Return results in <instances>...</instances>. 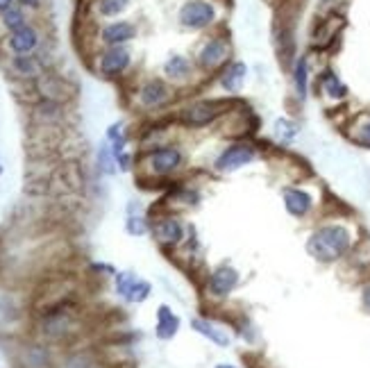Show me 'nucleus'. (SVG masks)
Masks as SVG:
<instances>
[{
	"label": "nucleus",
	"instance_id": "obj_1",
	"mask_svg": "<svg viewBox=\"0 0 370 368\" xmlns=\"http://www.w3.org/2000/svg\"><path fill=\"white\" fill-rule=\"evenodd\" d=\"M347 248H350V232L341 225H325V228L316 230L307 244L309 254L320 261H334L343 257Z\"/></svg>",
	"mask_w": 370,
	"mask_h": 368
},
{
	"label": "nucleus",
	"instance_id": "obj_2",
	"mask_svg": "<svg viewBox=\"0 0 370 368\" xmlns=\"http://www.w3.org/2000/svg\"><path fill=\"white\" fill-rule=\"evenodd\" d=\"M216 18V10L207 0H189L180 10V23L189 30H204Z\"/></svg>",
	"mask_w": 370,
	"mask_h": 368
},
{
	"label": "nucleus",
	"instance_id": "obj_3",
	"mask_svg": "<svg viewBox=\"0 0 370 368\" xmlns=\"http://www.w3.org/2000/svg\"><path fill=\"white\" fill-rule=\"evenodd\" d=\"M73 332V316H70L68 307L55 309L51 314H44V321H41V334L46 339H53V341H60L66 334Z\"/></svg>",
	"mask_w": 370,
	"mask_h": 368
},
{
	"label": "nucleus",
	"instance_id": "obj_4",
	"mask_svg": "<svg viewBox=\"0 0 370 368\" xmlns=\"http://www.w3.org/2000/svg\"><path fill=\"white\" fill-rule=\"evenodd\" d=\"M182 164V153L177 148H159L148 157V168L155 175H168Z\"/></svg>",
	"mask_w": 370,
	"mask_h": 368
},
{
	"label": "nucleus",
	"instance_id": "obj_5",
	"mask_svg": "<svg viewBox=\"0 0 370 368\" xmlns=\"http://www.w3.org/2000/svg\"><path fill=\"white\" fill-rule=\"evenodd\" d=\"M252 159H254V150L250 146H230L216 159V168H218V171H223V173L239 171L241 166L250 164Z\"/></svg>",
	"mask_w": 370,
	"mask_h": 368
},
{
	"label": "nucleus",
	"instance_id": "obj_6",
	"mask_svg": "<svg viewBox=\"0 0 370 368\" xmlns=\"http://www.w3.org/2000/svg\"><path fill=\"white\" fill-rule=\"evenodd\" d=\"M227 55H230V46H227V41L220 39V37H213L202 46L200 57H198V60H200L202 68L211 70V68L220 66V64L227 60Z\"/></svg>",
	"mask_w": 370,
	"mask_h": 368
},
{
	"label": "nucleus",
	"instance_id": "obj_7",
	"mask_svg": "<svg viewBox=\"0 0 370 368\" xmlns=\"http://www.w3.org/2000/svg\"><path fill=\"white\" fill-rule=\"evenodd\" d=\"M37 89H39V94L46 98V101H55V103H60V101H68L70 96V89H68V84L62 80V77H57V75H41L39 80H37Z\"/></svg>",
	"mask_w": 370,
	"mask_h": 368
},
{
	"label": "nucleus",
	"instance_id": "obj_8",
	"mask_svg": "<svg viewBox=\"0 0 370 368\" xmlns=\"http://www.w3.org/2000/svg\"><path fill=\"white\" fill-rule=\"evenodd\" d=\"M10 51H14L16 55H30L34 48L39 46V32L34 30L32 25H25L21 30L10 34V41H7Z\"/></svg>",
	"mask_w": 370,
	"mask_h": 368
},
{
	"label": "nucleus",
	"instance_id": "obj_9",
	"mask_svg": "<svg viewBox=\"0 0 370 368\" xmlns=\"http://www.w3.org/2000/svg\"><path fill=\"white\" fill-rule=\"evenodd\" d=\"M127 64H130V53L120 46H114L101 57V73L107 77H114V75L123 73L127 68Z\"/></svg>",
	"mask_w": 370,
	"mask_h": 368
},
{
	"label": "nucleus",
	"instance_id": "obj_10",
	"mask_svg": "<svg viewBox=\"0 0 370 368\" xmlns=\"http://www.w3.org/2000/svg\"><path fill=\"white\" fill-rule=\"evenodd\" d=\"M237 282H239V273L234 271V268L220 266V268H216V271L211 273L209 289H211L213 295H218V298H225V295L230 293L234 287H237Z\"/></svg>",
	"mask_w": 370,
	"mask_h": 368
},
{
	"label": "nucleus",
	"instance_id": "obj_11",
	"mask_svg": "<svg viewBox=\"0 0 370 368\" xmlns=\"http://www.w3.org/2000/svg\"><path fill=\"white\" fill-rule=\"evenodd\" d=\"M216 116H218L216 103H194V105H189V107L182 111V118H184V121H187L189 125H194V127L207 125V123H211Z\"/></svg>",
	"mask_w": 370,
	"mask_h": 368
},
{
	"label": "nucleus",
	"instance_id": "obj_12",
	"mask_svg": "<svg viewBox=\"0 0 370 368\" xmlns=\"http://www.w3.org/2000/svg\"><path fill=\"white\" fill-rule=\"evenodd\" d=\"M137 37V27L132 23H127V21H118V23H111L107 25L103 30V41L107 46H120V44H127V41H132Z\"/></svg>",
	"mask_w": 370,
	"mask_h": 368
},
{
	"label": "nucleus",
	"instance_id": "obj_13",
	"mask_svg": "<svg viewBox=\"0 0 370 368\" xmlns=\"http://www.w3.org/2000/svg\"><path fill=\"white\" fill-rule=\"evenodd\" d=\"M139 98H141V103H144L146 107H159V105H163L170 98V91H168V87L163 82L150 80V82H146L144 87H141Z\"/></svg>",
	"mask_w": 370,
	"mask_h": 368
},
{
	"label": "nucleus",
	"instance_id": "obj_14",
	"mask_svg": "<svg viewBox=\"0 0 370 368\" xmlns=\"http://www.w3.org/2000/svg\"><path fill=\"white\" fill-rule=\"evenodd\" d=\"M246 75H248V68L243 62H232L230 66L223 70V75H220V84H223V89L227 94H237L241 91L246 82Z\"/></svg>",
	"mask_w": 370,
	"mask_h": 368
},
{
	"label": "nucleus",
	"instance_id": "obj_15",
	"mask_svg": "<svg viewBox=\"0 0 370 368\" xmlns=\"http://www.w3.org/2000/svg\"><path fill=\"white\" fill-rule=\"evenodd\" d=\"M284 207L291 216H304L311 209V196L300 189H287L284 191Z\"/></svg>",
	"mask_w": 370,
	"mask_h": 368
},
{
	"label": "nucleus",
	"instance_id": "obj_16",
	"mask_svg": "<svg viewBox=\"0 0 370 368\" xmlns=\"http://www.w3.org/2000/svg\"><path fill=\"white\" fill-rule=\"evenodd\" d=\"M155 237H157L159 244L173 246L184 237V228L177 218H163V221L155 225Z\"/></svg>",
	"mask_w": 370,
	"mask_h": 368
},
{
	"label": "nucleus",
	"instance_id": "obj_17",
	"mask_svg": "<svg viewBox=\"0 0 370 368\" xmlns=\"http://www.w3.org/2000/svg\"><path fill=\"white\" fill-rule=\"evenodd\" d=\"M18 362L23 368H51V355L44 345H25Z\"/></svg>",
	"mask_w": 370,
	"mask_h": 368
},
{
	"label": "nucleus",
	"instance_id": "obj_18",
	"mask_svg": "<svg viewBox=\"0 0 370 368\" xmlns=\"http://www.w3.org/2000/svg\"><path fill=\"white\" fill-rule=\"evenodd\" d=\"M180 330V318H177L173 311H170L166 305H161L157 311V337L159 339H173Z\"/></svg>",
	"mask_w": 370,
	"mask_h": 368
},
{
	"label": "nucleus",
	"instance_id": "obj_19",
	"mask_svg": "<svg viewBox=\"0 0 370 368\" xmlns=\"http://www.w3.org/2000/svg\"><path fill=\"white\" fill-rule=\"evenodd\" d=\"M62 116H64L62 105L55 101H41L37 107H34V118H37L41 125H55L57 121H62Z\"/></svg>",
	"mask_w": 370,
	"mask_h": 368
},
{
	"label": "nucleus",
	"instance_id": "obj_20",
	"mask_svg": "<svg viewBox=\"0 0 370 368\" xmlns=\"http://www.w3.org/2000/svg\"><path fill=\"white\" fill-rule=\"evenodd\" d=\"M12 68L14 73L21 75V77H37L39 70H41V64L37 62V57H27V55H16V57L12 60Z\"/></svg>",
	"mask_w": 370,
	"mask_h": 368
},
{
	"label": "nucleus",
	"instance_id": "obj_21",
	"mask_svg": "<svg viewBox=\"0 0 370 368\" xmlns=\"http://www.w3.org/2000/svg\"><path fill=\"white\" fill-rule=\"evenodd\" d=\"M191 328H194L196 332H200L202 337H207L211 339V343H216V345H227L230 343V339H227L223 332L216 330L209 321H202V318H196V321H191Z\"/></svg>",
	"mask_w": 370,
	"mask_h": 368
},
{
	"label": "nucleus",
	"instance_id": "obj_22",
	"mask_svg": "<svg viewBox=\"0 0 370 368\" xmlns=\"http://www.w3.org/2000/svg\"><path fill=\"white\" fill-rule=\"evenodd\" d=\"M163 70H166L168 77H173V80H184V77H189L191 73V64L180 57V55H173V57H168V62L163 64Z\"/></svg>",
	"mask_w": 370,
	"mask_h": 368
},
{
	"label": "nucleus",
	"instance_id": "obj_23",
	"mask_svg": "<svg viewBox=\"0 0 370 368\" xmlns=\"http://www.w3.org/2000/svg\"><path fill=\"white\" fill-rule=\"evenodd\" d=\"M25 14H23V10L21 7H12V10H7L5 14H3V25L7 27L10 32H16V30H21V27H25L27 23H25Z\"/></svg>",
	"mask_w": 370,
	"mask_h": 368
},
{
	"label": "nucleus",
	"instance_id": "obj_24",
	"mask_svg": "<svg viewBox=\"0 0 370 368\" xmlns=\"http://www.w3.org/2000/svg\"><path fill=\"white\" fill-rule=\"evenodd\" d=\"M295 89L300 98L307 96V60L304 57H300L295 64Z\"/></svg>",
	"mask_w": 370,
	"mask_h": 368
},
{
	"label": "nucleus",
	"instance_id": "obj_25",
	"mask_svg": "<svg viewBox=\"0 0 370 368\" xmlns=\"http://www.w3.org/2000/svg\"><path fill=\"white\" fill-rule=\"evenodd\" d=\"M148 295H150V285H148V282H144V280H137V282L132 285L130 291H127L125 298L130 300V302H144Z\"/></svg>",
	"mask_w": 370,
	"mask_h": 368
},
{
	"label": "nucleus",
	"instance_id": "obj_26",
	"mask_svg": "<svg viewBox=\"0 0 370 368\" xmlns=\"http://www.w3.org/2000/svg\"><path fill=\"white\" fill-rule=\"evenodd\" d=\"M323 84H325V91L332 98H343L345 96V87L339 82V77L334 75V73H325L323 75Z\"/></svg>",
	"mask_w": 370,
	"mask_h": 368
},
{
	"label": "nucleus",
	"instance_id": "obj_27",
	"mask_svg": "<svg viewBox=\"0 0 370 368\" xmlns=\"http://www.w3.org/2000/svg\"><path fill=\"white\" fill-rule=\"evenodd\" d=\"M130 0H101V14L103 16H116L123 10H127Z\"/></svg>",
	"mask_w": 370,
	"mask_h": 368
},
{
	"label": "nucleus",
	"instance_id": "obj_28",
	"mask_svg": "<svg viewBox=\"0 0 370 368\" xmlns=\"http://www.w3.org/2000/svg\"><path fill=\"white\" fill-rule=\"evenodd\" d=\"M275 127H277V137L284 139V141H291L298 134V127L291 121H284V118H282V121H277Z\"/></svg>",
	"mask_w": 370,
	"mask_h": 368
},
{
	"label": "nucleus",
	"instance_id": "obj_29",
	"mask_svg": "<svg viewBox=\"0 0 370 368\" xmlns=\"http://www.w3.org/2000/svg\"><path fill=\"white\" fill-rule=\"evenodd\" d=\"M134 282H137V278H134L132 273H118V275H116V289H118V293L127 295V291L132 289Z\"/></svg>",
	"mask_w": 370,
	"mask_h": 368
},
{
	"label": "nucleus",
	"instance_id": "obj_30",
	"mask_svg": "<svg viewBox=\"0 0 370 368\" xmlns=\"http://www.w3.org/2000/svg\"><path fill=\"white\" fill-rule=\"evenodd\" d=\"M127 232H130V235H146L148 225H146L144 218L130 216V218H127Z\"/></svg>",
	"mask_w": 370,
	"mask_h": 368
},
{
	"label": "nucleus",
	"instance_id": "obj_31",
	"mask_svg": "<svg viewBox=\"0 0 370 368\" xmlns=\"http://www.w3.org/2000/svg\"><path fill=\"white\" fill-rule=\"evenodd\" d=\"M98 159H101V168L105 173H114V164H111V153L109 148L103 146L101 148V155H98Z\"/></svg>",
	"mask_w": 370,
	"mask_h": 368
},
{
	"label": "nucleus",
	"instance_id": "obj_32",
	"mask_svg": "<svg viewBox=\"0 0 370 368\" xmlns=\"http://www.w3.org/2000/svg\"><path fill=\"white\" fill-rule=\"evenodd\" d=\"M66 368H94V362L89 359V355H75L73 359H68Z\"/></svg>",
	"mask_w": 370,
	"mask_h": 368
},
{
	"label": "nucleus",
	"instance_id": "obj_33",
	"mask_svg": "<svg viewBox=\"0 0 370 368\" xmlns=\"http://www.w3.org/2000/svg\"><path fill=\"white\" fill-rule=\"evenodd\" d=\"M21 5L27 7V10H39L41 7V0H18Z\"/></svg>",
	"mask_w": 370,
	"mask_h": 368
},
{
	"label": "nucleus",
	"instance_id": "obj_34",
	"mask_svg": "<svg viewBox=\"0 0 370 368\" xmlns=\"http://www.w3.org/2000/svg\"><path fill=\"white\" fill-rule=\"evenodd\" d=\"M14 7V0H0V14H5L7 10Z\"/></svg>",
	"mask_w": 370,
	"mask_h": 368
},
{
	"label": "nucleus",
	"instance_id": "obj_35",
	"mask_svg": "<svg viewBox=\"0 0 370 368\" xmlns=\"http://www.w3.org/2000/svg\"><path fill=\"white\" fill-rule=\"evenodd\" d=\"M361 137H364L366 141H370V123H368V125L364 127V132H361Z\"/></svg>",
	"mask_w": 370,
	"mask_h": 368
},
{
	"label": "nucleus",
	"instance_id": "obj_36",
	"mask_svg": "<svg viewBox=\"0 0 370 368\" xmlns=\"http://www.w3.org/2000/svg\"><path fill=\"white\" fill-rule=\"evenodd\" d=\"M364 300H366V305L370 307V289H366V293H364Z\"/></svg>",
	"mask_w": 370,
	"mask_h": 368
},
{
	"label": "nucleus",
	"instance_id": "obj_37",
	"mask_svg": "<svg viewBox=\"0 0 370 368\" xmlns=\"http://www.w3.org/2000/svg\"><path fill=\"white\" fill-rule=\"evenodd\" d=\"M218 368H234V366H227V364H223V366H218Z\"/></svg>",
	"mask_w": 370,
	"mask_h": 368
},
{
	"label": "nucleus",
	"instance_id": "obj_38",
	"mask_svg": "<svg viewBox=\"0 0 370 368\" xmlns=\"http://www.w3.org/2000/svg\"><path fill=\"white\" fill-rule=\"evenodd\" d=\"M0 173H3V166H0Z\"/></svg>",
	"mask_w": 370,
	"mask_h": 368
}]
</instances>
